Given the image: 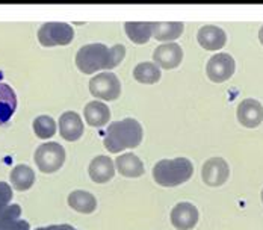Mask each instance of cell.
<instances>
[{
  "label": "cell",
  "instance_id": "cell-10",
  "mask_svg": "<svg viewBox=\"0 0 263 230\" xmlns=\"http://www.w3.org/2000/svg\"><path fill=\"white\" fill-rule=\"evenodd\" d=\"M153 59L158 67L171 70V68H176L180 65V62L183 59V50L176 43L162 44L153 53Z\"/></svg>",
  "mask_w": 263,
  "mask_h": 230
},
{
  "label": "cell",
  "instance_id": "cell-8",
  "mask_svg": "<svg viewBox=\"0 0 263 230\" xmlns=\"http://www.w3.org/2000/svg\"><path fill=\"white\" fill-rule=\"evenodd\" d=\"M229 176H230V168H229L227 162L221 157L209 159L203 165L201 178L204 180V183L209 186H221L222 183H226Z\"/></svg>",
  "mask_w": 263,
  "mask_h": 230
},
{
  "label": "cell",
  "instance_id": "cell-23",
  "mask_svg": "<svg viewBox=\"0 0 263 230\" xmlns=\"http://www.w3.org/2000/svg\"><path fill=\"white\" fill-rule=\"evenodd\" d=\"M33 130L35 135L41 139H49L56 133V123L49 115H40L33 121Z\"/></svg>",
  "mask_w": 263,
  "mask_h": 230
},
{
  "label": "cell",
  "instance_id": "cell-27",
  "mask_svg": "<svg viewBox=\"0 0 263 230\" xmlns=\"http://www.w3.org/2000/svg\"><path fill=\"white\" fill-rule=\"evenodd\" d=\"M259 40H260V43H262L263 46V26L260 27V30H259Z\"/></svg>",
  "mask_w": 263,
  "mask_h": 230
},
{
  "label": "cell",
  "instance_id": "cell-11",
  "mask_svg": "<svg viewBox=\"0 0 263 230\" xmlns=\"http://www.w3.org/2000/svg\"><path fill=\"white\" fill-rule=\"evenodd\" d=\"M237 120L245 128H257L263 121V106L254 99L243 100L237 106Z\"/></svg>",
  "mask_w": 263,
  "mask_h": 230
},
{
  "label": "cell",
  "instance_id": "cell-14",
  "mask_svg": "<svg viewBox=\"0 0 263 230\" xmlns=\"http://www.w3.org/2000/svg\"><path fill=\"white\" fill-rule=\"evenodd\" d=\"M115 174V167L110 157L97 156L89 164V178L96 183H106Z\"/></svg>",
  "mask_w": 263,
  "mask_h": 230
},
{
  "label": "cell",
  "instance_id": "cell-9",
  "mask_svg": "<svg viewBox=\"0 0 263 230\" xmlns=\"http://www.w3.org/2000/svg\"><path fill=\"white\" fill-rule=\"evenodd\" d=\"M171 223L177 230H191L198 223V210L192 203H179L171 210Z\"/></svg>",
  "mask_w": 263,
  "mask_h": 230
},
{
  "label": "cell",
  "instance_id": "cell-22",
  "mask_svg": "<svg viewBox=\"0 0 263 230\" xmlns=\"http://www.w3.org/2000/svg\"><path fill=\"white\" fill-rule=\"evenodd\" d=\"M133 77L139 82V83H156L160 79V70L156 64L153 62H141L135 67L133 70Z\"/></svg>",
  "mask_w": 263,
  "mask_h": 230
},
{
  "label": "cell",
  "instance_id": "cell-21",
  "mask_svg": "<svg viewBox=\"0 0 263 230\" xmlns=\"http://www.w3.org/2000/svg\"><path fill=\"white\" fill-rule=\"evenodd\" d=\"M184 25L180 22L173 23H153V37L159 41H173L183 33Z\"/></svg>",
  "mask_w": 263,
  "mask_h": 230
},
{
  "label": "cell",
  "instance_id": "cell-28",
  "mask_svg": "<svg viewBox=\"0 0 263 230\" xmlns=\"http://www.w3.org/2000/svg\"><path fill=\"white\" fill-rule=\"evenodd\" d=\"M262 202H263V189H262Z\"/></svg>",
  "mask_w": 263,
  "mask_h": 230
},
{
  "label": "cell",
  "instance_id": "cell-24",
  "mask_svg": "<svg viewBox=\"0 0 263 230\" xmlns=\"http://www.w3.org/2000/svg\"><path fill=\"white\" fill-rule=\"evenodd\" d=\"M22 209L18 205H8L0 210V230H8L18 218Z\"/></svg>",
  "mask_w": 263,
  "mask_h": 230
},
{
  "label": "cell",
  "instance_id": "cell-13",
  "mask_svg": "<svg viewBox=\"0 0 263 230\" xmlns=\"http://www.w3.org/2000/svg\"><path fill=\"white\" fill-rule=\"evenodd\" d=\"M59 132L67 141H78L83 135V123L79 114L76 112H64L59 118Z\"/></svg>",
  "mask_w": 263,
  "mask_h": 230
},
{
  "label": "cell",
  "instance_id": "cell-17",
  "mask_svg": "<svg viewBox=\"0 0 263 230\" xmlns=\"http://www.w3.org/2000/svg\"><path fill=\"white\" fill-rule=\"evenodd\" d=\"M17 108V96L14 90L0 82V125H5L11 120Z\"/></svg>",
  "mask_w": 263,
  "mask_h": 230
},
{
  "label": "cell",
  "instance_id": "cell-1",
  "mask_svg": "<svg viewBox=\"0 0 263 230\" xmlns=\"http://www.w3.org/2000/svg\"><path fill=\"white\" fill-rule=\"evenodd\" d=\"M126 55V47L117 44L107 49L105 44H86L76 55V65L83 75H92L99 70L115 68Z\"/></svg>",
  "mask_w": 263,
  "mask_h": 230
},
{
  "label": "cell",
  "instance_id": "cell-15",
  "mask_svg": "<svg viewBox=\"0 0 263 230\" xmlns=\"http://www.w3.org/2000/svg\"><path fill=\"white\" fill-rule=\"evenodd\" d=\"M85 120L91 128H103L110 120V109L103 102H91L85 106Z\"/></svg>",
  "mask_w": 263,
  "mask_h": 230
},
{
  "label": "cell",
  "instance_id": "cell-5",
  "mask_svg": "<svg viewBox=\"0 0 263 230\" xmlns=\"http://www.w3.org/2000/svg\"><path fill=\"white\" fill-rule=\"evenodd\" d=\"M74 30L67 23H46L38 30V41L44 47L67 46L73 41Z\"/></svg>",
  "mask_w": 263,
  "mask_h": 230
},
{
  "label": "cell",
  "instance_id": "cell-25",
  "mask_svg": "<svg viewBox=\"0 0 263 230\" xmlns=\"http://www.w3.org/2000/svg\"><path fill=\"white\" fill-rule=\"evenodd\" d=\"M11 199H12L11 186L8 183H5V182H0V210L9 205Z\"/></svg>",
  "mask_w": 263,
  "mask_h": 230
},
{
  "label": "cell",
  "instance_id": "cell-4",
  "mask_svg": "<svg viewBox=\"0 0 263 230\" xmlns=\"http://www.w3.org/2000/svg\"><path fill=\"white\" fill-rule=\"evenodd\" d=\"M64 161H65V150L58 143H46L40 146L35 152V162L38 168L46 174L58 171L64 165Z\"/></svg>",
  "mask_w": 263,
  "mask_h": 230
},
{
  "label": "cell",
  "instance_id": "cell-7",
  "mask_svg": "<svg viewBox=\"0 0 263 230\" xmlns=\"http://www.w3.org/2000/svg\"><path fill=\"white\" fill-rule=\"evenodd\" d=\"M236 68L235 59L229 53H216L212 56L206 65L208 77L215 83H221L233 76Z\"/></svg>",
  "mask_w": 263,
  "mask_h": 230
},
{
  "label": "cell",
  "instance_id": "cell-26",
  "mask_svg": "<svg viewBox=\"0 0 263 230\" xmlns=\"http://www.w3.org/2000/svg\"><path fill=\"white\" fill-rule=\"evenodd\" d=\"M59 229L61 230H78V229H74V227H71V226H68V224H61V226H59Z\"/></svg>",
  "mask_w": 263,
  "mask_h": 230
},
{
  "label": "cell",
  "instance_id": "cell-12",
  "mask_svg": "<svg viewBox=\"0 0 263 230\" xmlns=\"http://www.w3.org/2000/svg\"><path fill=\"white\" fill-rule=\"evenodd\" d=\"M197 40L200 43V46L204 50H221L226 46L227 41V35L221 27L216 26H203L198 33H197Z\"/></svg>",
  "mask_w": 263,
  "mask_h": 230
},
{
  "label": "cell",
  "instance_id": "cell-16",
  "mask_svg": "<svg viewBox=\"0 0 263 230\" xmlns=\"http://www.w3.org/2000/svg\"><path fill=\"white\" fill-rule=\"evenodd\" d=\"M115 167L120 171L121 176L124 178H139L144 174V164L142 161L133 153L121 154L117 161H115Z\"/></svg>",
  "mask_w": 263,
  "mask_h": 230
},
{
  "label": "cell",
  "instance_id": "cell-19",
  "mask_svg": "<svg viewBox=\"0 0 263 230\" xmlns=\"http://www.w3.org/2000/svg\"><path fill=\"white\" fill-rule=\"evenodd\" d=\"M68 205L80 214H91L97 207V200L86 191H73L68 196Z\"/></svg>",
  "mask_w": 263,
  "mask_h": 230
},
{
  "label": "cell",
  "instance_id": "cell-6",
  "mask_svg": "<svg viewBox=\"0 0 263 230\" xmlns=\"http://www.w3.org/2000/svg\"><path fill=\"white\" fill-rule=\"evenodd\" d=\"M89 91L94 97L110 102L120 97L121 83L114 73H100L89 80Z\"/></svg>",
  "mask_w": 263,
  "mask_h": 230
},
{
  "label": "cell",
  "instance_id": "cell-2",
  "mask_svg": "<svg viewBox=\"0 0 263 230\" xmlns=\"http://www.w3.org/2000/svg\"><path fill=\"white\" fill-rule=\"evenodd\" d=\"M141 141H142L141 125L133 118H126L123 121L109 125L103 143L110 153H120L126 149L138 147Z\"/></svg>",
  "mask_w": 263,
  "mask_h": 230
},
{
  "label": "cell",
  "instance_id": "cell-20",
  "mask_svg": "<svg viewBox=\"0 0 263 230\" xmlns=\"http://www.w3.org/2000/svg\"><path fill=\"white\" fill-rule=\"evenodd\" d=\"M11 183L17 191H27L35 183V173L30 167L20 164L11 171Z\"/></svg>",
  "mask_w": 263,
  "mask_h": 230
},
{
  "label": "cell",
  "instance_id": "cell-3",
  "mask_svg": "<svg viewBox=\"0 0 263 230\" xmlns=\"http://www.w3.org/2000/svg\"><path fill=\"white\" fill-rule=\"evenodd\" d=\"M194 167L192 162L186 157L177 159H163L153 168V178L160 186L173 188L179 186L192 178Z\"/></svg>",
  "mask_w": 263,
  "mask_h": 230
},
{
  "label": "cell",
  "instance_id": "cell-18",
  "mask_svg": "<svg viewBox=\"0 0 263 230\" xmlns=\"http://www.w3.org/2000/svg\"><path fill=\"white\" fill-rule=\"evenodd\" d=\"M126 33L129 40L135 44H145L153 35V23L147 22H127L126 25Z\"/></svg>",
  "mask_w": 263,
  "mask_h": 230
}]
</instances>
